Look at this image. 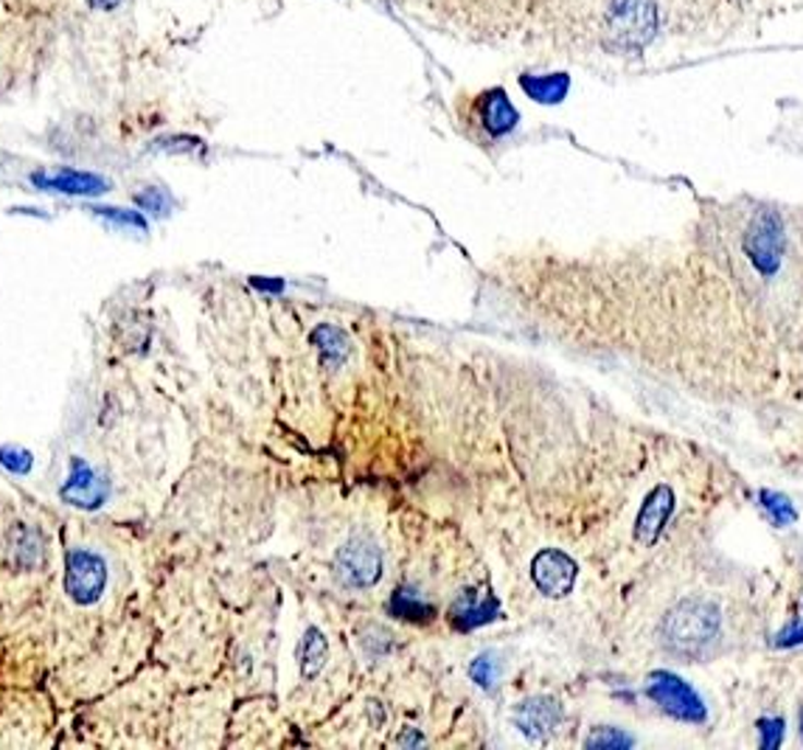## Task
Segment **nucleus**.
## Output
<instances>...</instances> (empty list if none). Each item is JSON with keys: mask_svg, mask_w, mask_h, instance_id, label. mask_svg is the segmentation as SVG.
Masks as SVG:
<instances>
[{"mask_svg": "<svg viewBox=\"0 0 803 750\" xmlns=\"http://www.w3.org/2000/svg\"><path fill=\"white\" fill-rule=\"evenodd\" d=\"M663 644L678 655H699L719 635V610L705 599H683L666 612L660 624Z\"/></svg>", "mask_w": 803, "mask_h": 750, "instance_id": "1", "label": "nucleus"}, {"mask_svg": "<svg viewBox=\"0 0 803 750\" xmlns=\"http://www.w3.org/2000/svg\"><path fill=\"white\" fill-rule=\"evenodd\" d=\"M658 28V9L652 0H613L607 32L619 48H644Z\"/></svg>", "mask_w": 803, "mask_h": 750, "instance_id": "2", "label": "nucleus"}, {"mask_svg": "<svg viewBox=\"0 0 803 750\" xmlns=\"http://www.w3.org/2000/svg\"><path fill=\"white\" fill-rule=\"evenodd\" d=\"M335 576L349 591H369L382 580V551L371 537L357 534L335 553Z\"/></svg>", "mask_w": 803, "mask_h": 750, "instance_id": "3", "label": "nucleus"}, {"mask_svg": "<svg viewBox=\"0 0 803 750\" xmlns=\"http://www.w3.org/2000/svg\"><path fill=\"white\" fill-rule=\"evenodd\" d=\"M646 694L666 714H672L674 719H683V723H705V717H708V711H705V703L699 700L697 691L685 683L683 678L672 675V671H652L649 683H646Z\"/></svg>", "mask_w": 803, "mask_h": 750, "instance_id": "4", "label": "nucleus"}, {"mask_svg": "<svg viewBox=\"0 0 803 750\" xmlns=\"http://www.w3.org/2000/svg\"><path fill=\"white\" fill-rule=\"evenodd\" d=\"M783 248H787V237H783L781 223H778L776 214L762 211L744 237V253L762 276H772L781 264Z\"/></svg>", "mask_w": 803, "mask_h": 750, "instance_id": "5", "label": "nucleus"}, {"mask_svg": "<svg viewBox=\"0 0 803 750\" xmlns=\"http://www.w3.org/2000/svg\"><path fill=\"white\" fill-rule=\"evenodd\" d=\"M107 585V566L99 553L76 548L68 553L65 568V591L76 605H93L99 602Z\"/></svg>", "mask_w": 803, "mask_h": 750, "instance_id": "6", "label": "nucleus"}, {"mask_svg": "<svg viewBox=\"0 0 803 750\" xmlns=\"http://www.w3.org/2000/svg\"><path fill=\"white\" fill-rule=\"evenodd\" d=\"M576 562L560 548H542L531 560V580L548 599H565L576 585Z\"/></svg>", "mask_w": 803, "mask_h": 750, "instance_id": "7", "label": "nucleus"}, {"mask_svg": "<svg viewBox=\"0 0 803 750\" xmlns=\"http://www.w3.org/2000/svg\"><path fill=\"white\" fill-rule=\"evenodd\" d=\"M60 495L65 503H71V507L99 509L107 500V495H110V487H107L105 478H99V475L87 467L85 461L76 459L71 467V478L65 480V487L60 489Z\"/></svg>", "mask_w": 803, "mask_h": 750, "instance_id": "8", "label": "nucleus"}, {"mask_svg": "<svg viewBox=\"0 0 803 750\" xmlns=\"http://www.w3.org/2000/svg\"><path fill=\"white\" fill-rule=\"evenodd\" d=\"M672 512H674L672 487L660 484V487H655L652 492L646 495L644 507H640L638 512V521H635V537H638V543L655 546V540H658L660 532L666 528Z\"/></svg>", "mask_w": 803, "mask_h": 750, "instance_id": "9", "label": "nucleus"}, {"mask_svg": "<svg viewBox=\"0 0 803 750\" xmlns=\"http://www.w3.org/2000/svg\"><path fill=\"white\" fill-rule=\"evenodd\" d=\"M514 723L528 739H546L548 734L560 728L562 705L551 698H531L517 705Z\"/></svg>", "mask_w": 803, "mask_h": 750, "instance_id": "10", "label": "nucleus"}, {"mask_svg": "<svg viewBox=\"0 0 803 750\" xmlns=\"http://www.w3.org/2000/svg\"><path fill=\"white\" fill-rule=\"evenodd\" d=\"M475 112H478L481 127L492 135V139L508 135V132L517 127V121H520V116H517V110H514V105L508 102V96L501 87H492V91L481 93V96L475 99Z\"/></svg>", "mask_w": 803, "mask_h": 750, "instance_id": "11", "label": "nucleus"}, {"mask_svg": "<svg viewBox=\"0 0 803 750\" xmlns=\"http://www.w3.org/2000/svg\"><path fill=\"white\" fill-rule=\"evenodd\" d=\"M34 186H40L46 191H62V194H82V198H93V194H105L110 189L105 178L91 175V171L76 169H60V171H37L34 175Z\"/></svg>", "mask_w": 803, "mask_h": 750, "instance_id": "12", "label": "nucleus"}, {"mask_svg": "<svg viewBox=\"0 0 803 750\" xmlns=\"http://www.w3.org/2000/svg\"><path fill=\"white\" fill-rule=\"evenodd\" d=\"M498 602L494 599H478L475 591H467L462 599L453 605V612H450V619H453L455 630L458 632H469V630H478V627L489 624V621L498 619Z\"/></svg>", "mask_w": 803, "mask_h": 750, "instance_id": "13", "label": "nucleus"}, {"mask_svg": "<svg viewBox=\"0 0 803 750\" xmlns=\"http://www.w3.org/2000/svg\"><path fill=\"white\" fill-rule=\"evenodd\" d=\"M523 91L540 105H556L565 99L567 87H571V76L567 73H548V76H523Z\"/></svg>", "mask_w": 803, "mask_h": 750, "instance_id": "14", "label": "nucleus"}, {"mask_svg": "<svg viewBox=\"0 0 803 750\" xmlns=\"http://www.w3.org/2000/svg\"><path fill=\"white\" fill-rule=\"evenodd\" d=\"M312 341H315V346L321 349L323 366H329V369H337L351 352V343L349 337H346V332L337 330V326H329V323L317 326V330L312 332Z\"/></svg>", "mask_w": 803, "mask_h": 750, "instance_id": "15", "label": "nucleus"}, {"mask_svg": "<svg viewBox=\"0 0 803 750\" xmlns=\"http://www.w3.org/2000/svg\"><path fill=\"white\" fill-rule=\"evenodd\" d=\"M388 610H391V616H396V619L416 621V624H419V621L433 619V607H430L428 602L419 596V593L410 591V587H399V591L391 596Z\"/></svg>", "mask_w": 803, "mask_h": 750, "instance_id": "16", "label": "nucleus"}, {"mask_svg": "<svg viewBox=\"0 0 803 750\" xmlns=\"http://www.w3.org/2000/svg\"><path fill=\"white\" fill-rule=\"evenodd\" d=\"M326 655H329V644L323 639V632L315 630V627L307 630L301 646H298V660H301L303 678H315L317 671L323 669V664H326Z\"/></svg>", "mask_w": 803, "mask_h": 750, "instance_id": "17", "label": "nucleus"}, {"mask_svg": "<svg viewBox=\"0 0 803 750\" xmlns=\"http://www.w3.org/2000/svg\"><path fill=\"white\" fill-rule=\"evenodd\" d=\"M762 507L770 512V517H772V523H776V526H790V523L798 517L795 507H792L790 500L783 498V495H778V492H770V489H764V492H762Z\"/></svg>", "mask_w": 803, "mask_h": 750, "instance_id": "18", "label": "nucleus"}, {"mask_svg": "<svg viewBox=\"0 0 803 750\" xmlns=\"http://www.w3.org/2000/svg\"><path fill=\"white\" fill-rule=\"evenodd\" d=\"M498 675H501V669H498V664H494L489 655L475 658L472 666H469V678L481 686V689H492V686L498 683Z\"/></svg>", "mask_w": 803, "mask_h": 750, "instance_id": "19", "label": "nucleus"}, {"mask_svg": "<svg viewBox=\"0 0 803 750\" xmlns=\"http://www.w3.org/2000/svg\"><path fill=\"white\" fill-rule=\"evenodd\" d=\"M99 217L110 219L112 225H124V228H139L146 230V219L141 217L139 211H124V209H110V205H99V209H93Z\"/></svg>", "mask_w": 803, "mask_h": 750, "instance_id": "20", "label": "nucleus"}, {"mask_svg": "<svg viewBox=\"0 0 803 750\" xmlns=\"http://www.w3.org/2000/svg\"><path fill=\"white\" fill-rule=\"evenodd\" d=\"M633 739L621 734L619 728H596L587 737V748H630Z\"/></svg>", "mask_w": 803, "mask_h": 750, "instance_id": "21", "label": "nucleus"}, {"mask_svg": "<svg viewBox=\"0 0 803 750\" xmlns=\"http://www.w3.org/2000/svg\"><path fill=\"white\" fill-rule=\"evenodd\" d=\"M0 464L17 475H26L32 469V453L21 448H0Z\"/></svg>", "mask_w": 803, "mask_h": 750, "instance_id": "22", "label": "nucleus"}, {"mask_svg": "<svg viewBox=\"0 0 803 750\" xmlns=\"http://www.w3.org/2000/svg\"><path fill=\"white\" fill-rule=\"evenodd\" d=\"M135 203H139L144 211H152V214H166L171 200L164 189H146V191H141L139 198H135Z\"/></svg>", "mask_w": 803, "mask_h": 750, "instance_id": "23", "label": "nucleus"}, {"mask_svg": "<svg viewBox=\"0 0 803 750\" xmlns=\"http://www.w3.org/2000/svg\"><path fill=\"white\" fill-rule=\"evenodd\" d=\"M758 730H762V748L770 750L781 745L783 737V719H762L758 723Z\"/></svg>", "mask_w": 803, "mask_h": 750, "instance_id": "24", "label": "nucleus"}, {"mask_svg": "<svg viewBox=\"0 0 803 750\" xmlns=\"http://www.w3.org/2000/svg\"><path fill=\"white\" fill-rule=\"evenodd\" d=\"M778 646H792V644H803V624H792L790 630H783L776 641Z\"/></svg>", "mask_w": 803, "mask_h": 750, "instance_id": "25", "label": "nucleus"}, {"mask_svg": "<svg viewBox=\"0 0 803 750\" xmlns=\"http://www.w3.org/2000/svg\"><path fill=\"white\" fill-rule=\"evenodd\" d=\"M87 3H91V7H96V9H116L121 0H87Z\"/></svg>", "mask_w": 803, "mask_h": 750, "instance_id": "26", "label": "nucleus"}, {"mask_svg": "<svg viewBox=\"0 0 803 750\" xmlns=\"http://www.w3.org/2000/svg\"><path fill=\"white\" fill-rule=\"evenodd\" d=\"M253 284L262 287V290H281V282H264V278H253Z\"/></svg>", "mask_w": 803, "mask_h": 750, "instance_id": "27", "label": "nucleus"}, {"mask_svg": "<svg viewBox=\"0 0 803 750\" xmlns=\"http://www.w3.org/2000/svg\"><path fill=\"white\" fill-rule=\"evenodd\" d=\"M801 734H803V711H801Z\"/></svg>", "mask_w": 803, "mask_h": 750, "instance_id": "28", "label": "nucleus"}]
</instances>
